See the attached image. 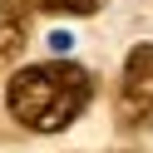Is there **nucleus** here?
Listing matches in <instances>:
<instances>
[{
    "mask_svg": "<svg viewBox=\"0 0 153 153\" xmlns=\"http://www.w3.org/2000/svg\"><path fill=\"white\" fill-rule=\"evenodd\" d=\"M94 99V79L89 69L69 59H45V64H30V69L10 74L5 84V109L15 114V123L30 133H59L89 109Z\"/></svg>",
    "mask_w": 153,
    "mask_h": 153,
    "instance_id": "f257e3e1",
    "label": "nucleus"
},
{
    "mask_svg": "<svg viewBox=\"0 0 153 153\" xmlns=\"http://www.w3.org/2000/svg\"><path fill=\"white\" fill-rule=\"evenodd\" d=\"M119 128L128 133H148L153 128V45H133L119 74Z\"/></svg>",
    "mask_w": 153,
    "mask_h": 153,
    "instance_id": "f03ea898",
    "label": "nucleus"
},
{
    "mask_svg": "<svg viewBox=\"0 0 153 153\" xmlns=\"http://www.w3.org/2000/svg\"><path fill=\"white\" fill-rule=\"evenodd\" d=\"M25 45H30V5L25 0H0V69L10 59H20Z\"/></svg>",
    "mask_w": 153,
    "mask_h": 153,
    "instance_id": "7ed1b4c3",
    "label": "nucleus"
},
{
    "mask_svg": "<svg viewBox=\"0 0 153 153\" xmlns=\"http://www.w3.org/2000/svg\"><path fill=\"white\" fill-rule=\"evenodd\" d=\"M30 10H45V15H94L104 0H25Z\"/></svg>",
    "mask_w": 153,
    "mask_h": 153,
    "instance_id": "20e7f679",
    "label": "nucleus"
}]
</instances>
